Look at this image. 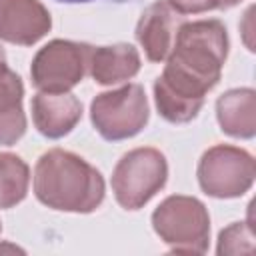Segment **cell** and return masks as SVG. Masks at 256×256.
Returning <instances> with one entry per match:
<instances>
[{"label":"cell","instance_id":"2","mask_svg":"<svg viewBox=\"0 0 256 256\" xmlns=\"http://www.w3.org/2000/svg\"><path fill=\"white\" fill-rule=\"evenodd\" d=\"M34 192L48 208L86 214L102 204L104 178L84 158L52 148L34 168Z\"/></svg>","mask_w":256,"mask_h":256},{"label":"cell","instance_id":"9","mask_svg":"<svg viewBox=\"0 0 256 256\" xmlns=\"http://www.w3.org/2000/svg\"><path fill=\"white\" fill-rule=\"evenodd\" d=\"M182 26V16L166 0L150 4L136 26V38L144 48V54L152 62H162L170 56L178 28Z\"/></svg>","mask_w":256,"mask_h":256},{"label":"cell","instance_id":"14","mask_svg":"<svg viewBox=\"0 0 256 256\" xmlns=\"http://www.w3.org/2000/svg\"><path fill=\"white\" fill-rule=\"evenodd\" d=\"M30 170L26 162L10 152H0V208H12L28 192Z\"/></svg>","mask_w":256,"mask_h":256},{"label":"cell","instance_id":"19","mask_svg":"<svg viewBox=\"0 0 256 256\" xmlns=\"http://www.w3.org/2000/svg\"><path fill=\"white\" fill-rule=\"evenodd\" d=\"M0 232H2V224H0Z\"/></svg>","mask_w":256,"mask_h":256},{"label":"cell","instance_id":"13","mask_svg":"<svg viewBox=\"0 0 256 256\" xmlns=\"http://www.w3.org/2000/svg\"><path fill=\"white\" fill-rule=\"evenodd\" d=\"M88 70L98 84H118L138 74L140 56L132 44L100 46L92 50Z\"/></svg>","mask_w":256,"mask_h":256},{"label":"cell","instance_id":"18","mask_svg":"<svg viewBox=\"0 0 256 256\" xmlns=\"http://www.w3.org/2000/svg\"><path fill=\"white\" fill-rule=\"evenodd\" d=\"M60 2H90V0H60Z\"/></svg>","mask_w":256,"mask_h":256},{"label":"cell","instance_id":"15","mask_svg":"<svg viewBox=\"0 0 256 256\" xmlns=\"http://www.w3.org/2000/svg\"><path fill=\"white\" fill-rule=\"evenodd\" d=\"M254 252V232L248 222H234L220 232L218 254H252Z\"/></svg>","mask_w":256,"mask_h":256},{"label":"cell","instance_id":"12","mask_svg":"<svg viewBox=\"0 0 256 256\" xmlns=\"http://www.w3.org/2000/svg\"><path fill=\"white\" fill-rule=\"evenodd\" d=\"M24 86L20 76L0 64V144L12 146L26 132V116L22 110Z\"/></svg>","mask_w":256,"mask_h":256},{"label":"cell","instance_id":"11","mask_svg":"<svg viewBox=\"0 0 256 256\" xmlns=\"http://www.w3.org/2000/svg\"><path fill=\"white\" fill-rule=\"evenodd\" d=\"M216 118L228 136L252 138L256 134V92L252 88H234L216 102Z\"/></svg>","mask_w":256,"mask_h":256},{"label":"cell","instance_id":"4","mask_svg":"<svg viewBox=\"0 0 256 256\" xmlns=\"http://www.w3.org/2000/svg\"><path fill=\"white\" fill-rule=\"evenodd\" d=\"M168 178V164L156 148H136L120 158L112 172L116 202L126 210L142 208Z\"/></svg>","mask_w":256,"mask_h":256},{"label":"cell","instance_id":"6","mask_svg":"<svg viewBox=\"0 0 256 256\" xmlns=\"http://www.w3.org/2000/svg\"><path fill=\"white\" fill-rule=\"evenodd\" d=\"M254 158L236 146L218 144L206 150L198 164L200 188L214 198H238L252 186Z\"/></svg>","mask_w":256,"mask_h":256},{"label":"cell","instance_id":"10","mask_svg":"<svg viewBox=\"0 0 256 256\" xmlns=\"http://www.w3.org/2000/svg\"><path fill=\"white\" fill-rule=\"evenodd\" d=\"M32 118L46 138H62L82 118V104L70 92H44L32 98Z\"/></svg>","mask_w":256,"mask_h":256},{"label":"cell","instance_id":"17","mask_svg":"<svg viewBox=\"0 0 256 256\" xmlns=\"http://www.w3.org/2000/svg\"><path fill=\"white\" fill-rule=\"evenodd\" d=\"M6 62V54H4V48L0 46V64H4Z\"/></svg>","mask_w":256,"mask_h":256},{"label":"cell","instance_id":"3","mask_svg":"<svg viewBox=\"0 0 256 256\" xmlns=\"http://www.w3.org/2000/svg\"><path fill=\"white\" fill-rule=\"evenodd\" d=\"M154 232L182 254H202L208 250L210 216L206 206L192 196H170L152 214Z\"/></svg>","mask_w":256,"mask_h":256},{"label":"cell","instance_id":"8","mask_svg":"<svg viewBox=\"0 0 256 256\" xmlns=\"http://www.w3.org/2000/svg\"><path fill=\"white\" fill-rule=\"evenodd\" d=\"M52 26L50 12L40 0H0V38L30 46L44 38Z\"/></svg>","mask_w":256,"mask_h":256},{"label":"cell","instance_id":"5","mask_svg":"<svg viewBox=\"0 0 256 256\" xmlns=\"http://www.w3.org/2000/svg\"><path fill=\"white\" fill-rule=\"evenodd\" d=\"M148 116V100L140 84H126L118 90L102 92L90 106L92 124L106 140L136 136L146 126Z\"/></svg>","mask_w":256,"mask_h":256},{"label":"cell","instance_id":"16","mask_svg":"<svg viewBox=\"0 0 256 256\" xmlns=\"http://www.w3.org/2000/svg\"><path fill=\"white\" fill-rule=\"evenodd\" d=\"M168 4L180 12V14H198V12H208V10H226L230 8L228 0H168Z\"/></svg>","mask_w":256,"mask_h":256},{"label":"cell","instance_id":"1","mask_svg":"<svg viewBox=\"0 0 256 256\" xmlns=\"http://www.w3.org/2000/svg\"><path fill=\"white\" fill-rule=\"evenodd\" d=\"M228 56V34L220 20L182 22L164 72L154 82L160 116L184 124L198 116L206 94L218 84Z\"/></svg>","mask_w":256,"mask_h":256},{"label":"cell","instance_id":"7","mask_svg":"<svg viewBox=\"0 0 256 256\" xmlns=\"http://www.w3.org/2000/svg\"><path fill=\"white\" fill-rule=\"evenodd\" d=\"M92 46L72 40H52L32 60V82L44 92H68L90 68Z\"/></svg>","mask_w":256,"mask_h":256}]
</instances>
